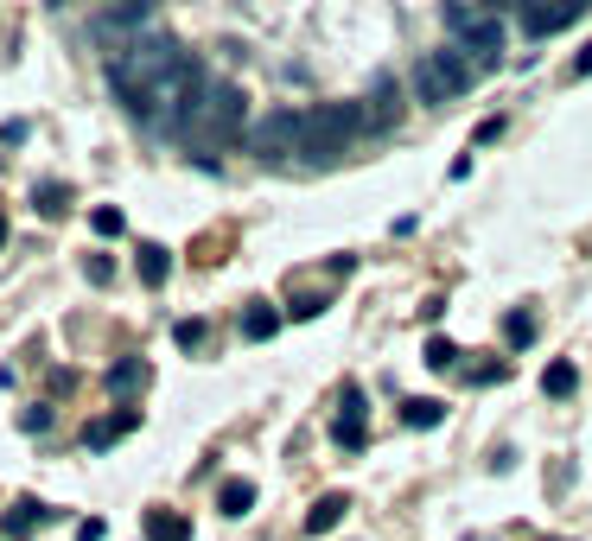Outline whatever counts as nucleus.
Returning <instances> with one entry per match:
<instances>
[{"mask_svg":"<svg viewBox=\"0 0 592 541\" xmlns=\"http://www.w3.org/2000/svg\"><path fill=\"white\" fill-rule=\"evenodd\" d=\"M83 274H90L96 287H109V281H115V261H109V255H90V261H83Z\"/></svg>","mask_w":592,"mask_h":541,"instance_id":"obj_25","label":"nucleus"},{"mask_svg":"<svg viewBox=\"0 0 592 541\" xmlns=\"http://www.w3.org/2000/svg\"><path fill=\"white\" fill-rule=\"evenodd\" d=\"M370 109V102H363ZM402 121V96H395V77H376V109H370V128H395Z\"/></svg>","mask_w":592,"mask_h":541,"instance_id":"obj_11","label":"nucleus"},{"mask_svg":"<svg viewBox=\"0 0 592 541\" xmlns=\"http://www.w3.org/2000/svg\"><path fill=\"white\" fill-rule=\"evenodd\" d=\"M0 249H7V217H0Z\"/></svg>","mask_w":592,"mask_h":541,"instance_id":"obj_30","label":"nucleus"},{"mask_svg":"<svg viewBox=\"0 0 592 541\" xmlns=\"http://www.w3.org/2000/svg\"><path fill=\"white\" fill-rule=\"evenodd\" d=\"M535 331H542V325H535V312H510V319H503V338H510V344H535Z\"/></svg>","mask_w":592,"mask_h":541,"instance_id":"obj_21","label":"nucleus"},{"mask_svg":"<svg viewBox=\"0 0 592 541\" xmlns=\"http://www.w3.org/2000/svg\"><path fill=\"white\" fill-rule=\"evenodd\" d=\"M147 541H191V522L172 510H147Z\"/></svg>","mask_w":592,"mask_h":541,"instance_id":"obj_15","label":"nucleus"},{"mask_svg":"<svg viewBox=\"0 0 592 541\" xmlns=\"http://www.w3.org/2000/svg\"><path fill=\"white\" fill-rule=\"evenodd\" d=\"M217 510H223V516H249V510H255V484H249V478H223Z\"/></svg>","mask_w":592,"mask_h":541,"instance_id":"obj_13","label":"nucleus"},{"mask_svg":"<svg viewBox=\"0 0 592 541\" xmlns=\"http://www.w3.org/2000/svg\"><path fill=\"white\" fill-rule=\"evenodd\" d=\"M472 77H478V64L465 58L459 45H440V51H421V58H414L408 90H414V102L440 109V102H459L465 90H472Z\"/></svg>","mask_w":592,"mask_h":541,"instance_id":"obj_2","label":"nucleus"},{"mask_svg":"<svg viewBox=\"0 0 592 541\" xmlns=\"http://www.w3.org/2000/svg\"><path fill=\"white\" fill-rule=\"evenodd\" d=\"M344 510H351V497H344V491L319 497V503H312V510H306V535H332L338 522H344Z\"/></svg>","mask_w":592,"mask_h":541,"instance_id":"obj_9","label":"nucleus"},{"mask_svg":"<svg viewBox=\"0 0 592 541\" xmlns=\"http://www.w3.org/2000/svg\"><path fill=\"white\" fill-rule=\"evenodd\" d=\"M580 13H586V0H548V7H522V32H529V39H548V32L573 26Z\"/></svg>","mask_w":592,"mask_h":541,"instance_id":"obj_7","label":"nucleus"},{"mask_svg":"<svg viewBox=\"0 0 592 541\" xmlns=\"http://www.w3.org/2000/svg\"><path fill=\"white\" fill-rule=\"evenodd\" d=\"M172 338H179V351H198V344H204V319H179V325H172Z\"/></svg>","mask_w":592,"mask_h":541,"instance_id":"obj_22","label":"nucleus"},{"mask_svg":"<svg viewBox=\"0 0 592 541\" xmlns=\"http://www.w3.org/2000/svg\"><path fill=\"white\" fill-rule=\"evenodd\" d=\"M191 58V51L172 39V32H147V39H134V45H121V51H109V90H115V102L128 109L134 121L147 128V115H153V90L179 71V64Z\"/></svg>","mask_w":592,"mask_h":541,"instance_id":"obj_1","label":"nucleus"},{"mask_svg":"<svg viewBox=\"0 0 592 541\" xmlns=\"http://www.w3.org/2000/svg\"><path fill=\"white\" fill-rule=\"evenodd\" d=\"M427 363H433V370H452V363H459L452 338H427Z\"/></svg>","mask_w":592,"mask_h":541,"instance_id":"obj_23","label":"nucleus"},{"mask_svg":"<svg viewBox=\"0 0 592 541\" xmlns=\"http://www.w3.org/2000/svg\"><path fill=\"white\" fill-rule=\"evenodd\" d=\"M32 204H39L45 217H58V211H71V185L64 179H45V185H32Z\"/></svg>","mask_w":592,"mask_h":541,"instance_id":"obj_18","label":"nucleus"},{"mask_svg":"<svg viewBox=\"0 0 592 541\" xmlns=\"http://www.w3.org/2000/svg\"><path fill=\"white\" fill-rule=\"evenodd\" d=\"M20 427H26V433H45V427H51V408H32Z\"/></svg>","mask_w":592,"mask_h":541,"instance_id":"obj_28","label":"nucleus"},{"mask_svg":"<svg viewBox=\"0 0 592 541\" xmlns=\"http://www.w3.org/2000/svg\"><path fill=\"white\" fill-rule=\"evenodd\" d=\"M446 26H452V39H459V51H478L484 64H497V51H503L497 7H446Z\"/></svg>","mask_w":592,"mask_h":541,"instance_id":"obj_6","label":"nucleus"},{"mask_svg":"<svg viewBox=\"0 0 592 541\" xmlns=\"http://www.w3.org/2000/svg\"><path fill=\"white\" fill-rule=\"evenodd\" d=\"M573 389H580V370H573V363H548L542 370V395L548 401H567Z\"/></svg>","mask_w":592,"mask_h":541,"instance_id":"obj_17","label":"nucleus"},{"mask_svg":"<svg viewBox=\"0 0 592 541\" xmlns=\"http://www.w3.org/2000/svg\"><path fill=\"white\" fill-rule=\"evenodd\" d=\"M325 312V293H300V300H293V319H319Z\"/></svg>","mask_w":592,"mask_h":541,"instance_id":"obj_26","label":"nucleus"},{"mask_svg":"<svg viewBox=\"0 0 592 541\" xmlns=\"http://www.w3.org/2000/svg\"><path fill=\"white\" fill-rule=\"evenodd\" d=\"M242 121H249V96H242L236 83H211V96H204V109H198V121H191L185 141L223 147V141H236V134H242Z\"/></svg>","mask_w":592,"mask_h":541,"instance_id":"obj_4","label":"nucleus"},{"mask_svg":"<svg viewBox=\"0 0 592 541\" xmlns=\"http://www.w3.org/2000/svg\"><path fill=\"white\" fill-rule=\"evenodd\" d=\"M90 230H96V236H121L128 223H121V211H109V204H102V211H90Z\"/></svg>","mask_w":592,"mask_h":541,"instance_id":"obj_24","label":"nucleus"},{"mask_svg":"<svg viewBox=\"0 0 592 541\" xmlns=\"http://www.w3.org/2000/svg\"><path fill=\"white\" fill-rule=\"evenodd\" d=\"M39 522H51V510H45V503H32V497H20L7 516H0V529H7V541H20V535L39 529Z\"/></svg>","mask_w":592,"mask_h":541,"instance_id":"obj_10","label":"nucleus"},{"mask_svg":"<svg viewBox=\"0 0 592 541\" xmlns=\"http://www.w3.org/2000/svg\"><path fill=\"white\" fill-rule=\"evenodd\" d=\"M332 440H338L344 452H363V446H370V433H363V414H338V421H332Z\"/></svg>","mask_w":592,"mask_h":541,"instance_id":"obj_19","label":"nucleus"},{"mask_svg":"<svg viewBox=\"0 0 592 541\" xmlns=\"http://www.w3.org/2000/svg\"><path fill=\"white\" fill-rule=\"evenodd\" d=\"M573 77H592V45L580 51V58H573Z\"/></svg>","mask_w":592,"mask_h":541,"instance_id":"obj_29","label":"nucleus"},{"mask_svg":"<svg viewBox=\"0 0 592 541\" xmlns=\"http://www.w3.org/2000/svg\"><path fill=\"white\" fill-rule=\"evenodd\" d=\"M255 160H306V109H268L249 128Z\"/></svg>","mask_w":592,"mask_h":541,"instance_id":"obj_5","label":"nucleus"},{"mask_svg":"<svg viewBox=\"0 0 592 541\" xmlns=\"http://www.w3.org/2000/svg\"><path fill=\"white\" fill-rule=\"evenodd\" d=\"M274 331H281V312H274V306H249V312H242V338H249V344H261V338H274Z\"/></svg>","mask_w":592,"mask_h":541,"instance_id":"obj_14","label":"nucleus"},{"mask_svg":"<svg viewBox=\"0 0 592 541\" xmlns=\"http://www.w3.org/2000/svg\"><path fill=\"white\" fill-rule=\"evenodd\" d=\"M102 535H109V522H102V516H83L77 522V541H102Z\"/></svg>","mask_w":592,"mask_h":541,"instance_id":"obj_27","label":"nucleus"},{"mask_svg":"<svg viewBox=\"0 0 592 541\" xmlns=\"http://www.w3.org/2000/svg\"><path fill=\"white\" fill-rule=\"evenodd\" d=\"M134 268H141V281H147V287H166V274H172V255L160 249V242H141V261H134Z\"/></svg>","mask_w":592,"mask_h":541,"instance_id":"obj_16","label":"nucleus"},{"mask_svg":"<svg viewBox=\"0 0 592 541\" xmlns=\"http://www.w3.org/2000/svg\"><path fill=\"white\" fill-rule=\"evenodd\" d=\"M548 541H554V535H548Z\"/></svg>","mask_w":592,"mask_h":541,"instance_id":"obj_31","label":"nucleus"},{"mask_svg":"<svg viewBox=\"0 0 592 541\" xmlns=\"http://www.w3.org/2000/svg\"><path fill=\"white\" fill-rule=\"evenodd\" d=\"M134 427H141V414H134V408H121V414H109V421L83 427V446H90V452H109V446L121 440V433H134Z\"/></svg>","mask_w":592,"mask_h":541,"instance_id":"obj_8","label":"nucleus"},{"mask_svg":"<svg viewBox=\"0 0 592 541\" xmlns=\"http://www.w3.org/2000/svg\"><path fill=\"white\" fill-rule=\"evenodd\" d=\"M134 389H147V363H141V357H121L115 370H109V395H121V401H128Z\"/></svg>","mask_w":592,"mask_h":541,"instance_id":"obj_12","label":"nucleus"},{"mask_svg":"<svg viewBox=\"0 0 592 541\" xmlns=\"http://www.w3.org/2000/svg\"><path fill=\"white\" fill-rule=\"evenodd\" d=\"M363 134H370L363 102H319V109H306V160H338Z\"/></svg>","mask_w":592,"mask_h":541,"instance_id":"obj_3","label":"nucleus"},{"mask_svg":"<svg viewBox=\"0 0 592 541\" xmlns=\"http://www.w3.org/2000/svg\"><path fill=\"white\" fill-rule=\"evenodd\" d=\"M402 421H408V427H440V421H446V408H440V401H408Z\"/></svg>","mask_w":592,"mask_h":541,"instance_id":"obj_20","label":"nucleus"}]
</instances>
